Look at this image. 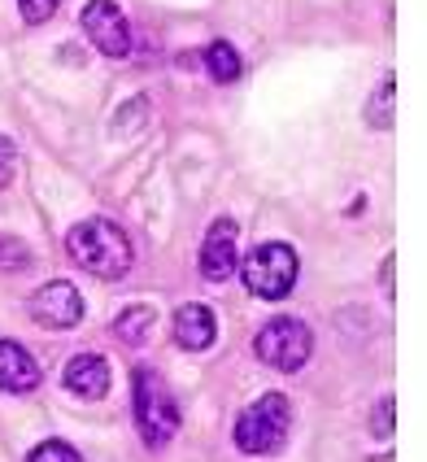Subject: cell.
Listing matches in <instances>:
<instances>
[{
    "mask_svg": "<svg viewBox=\"0 0 427 462\" xmlns=\"http://www.w3.org/2000/svg\"><path fill=\"white\" fill-rule=\"evenodd\" d=\"M66 254H70L75 266H83L97 280H123L131 271V262H135L126 231L118 223H109V218H83V223H75L66 231Z\"/></svg>",
    "mask_w": 427,
    "mask_h": 462,
    "instance_id": "obj_1",
    "label": "cell"
},
{
    "mask_svg": "<svg viewBox=\"0 0 427 462\" xmlns=\"http://www.w3.org/2000/svg\"><path fill=\"white\" fill-rule=\"evenodd\" d=\"M292 432V402L283 393H262L257 402H249L245 411L236 414V449L249 454V458H266V454H279L283 440Z\"/></svg>",
    "mask_w": 427,
    "mask_h": 462,
    "instance_id": "obj_2",
    "label": "cell"
},
{
    "mask_svg": "<svg viewBox=\"0 0 427 462\" xmlns=\"http://www.w3.org/2000/svg\"><path fill=\"white\" fill-rule=\"evenodd\" d=\"M135 428L149 445H166L179 432V406L171 384L153 371V366H135Z\"/></svg>",
    "mask_w": 427,
    "mask_h": 462,
    "instance_id": "obj_3",
    "label": "cell"
},
{
    "mask_svg": "<svg viewBox=\"0 0 427 462\" xmlns=\"http://www.w3.org/2000/svg\"><path fill=\"white\" fill-rule=\"evenodd\" d=\"M236 271H240V280H245V288H249L253 297L283 301V297L292 292L297 275H302V262H297V254H292L288 245L271 240V245H257Z\"/></svg>",
    "mask_w": 427,
    "mask_h": 462,
    "instance_id": "obj_4",
    "label": "cell"
},
{
    "mask_svg": "<svg viewBox=\"0 0 427 462\" xmlns=\"http://www.w3.org/2000/svg\"><path fill=\"white\" fill-rule=\"evenodd\" d=\"M253 354L266 362L271 371H279V375H297L305 362H310V354H314V332H310V323H302V319L279 314V319H271L257 332Z\"/></svg>",
    "mask_w": 427,
    "mask_h": 462,
    "instance_id": "obj_5",
    "label": "cell"
},
{
    "mask_svg": "<svg viewBox=\"0 0 427 462\" xmlns=\"http://www.w3.org/2000/svg\"><path fill=\"white\" fill-rule=\"evenodd\" d=\"M79 26H83V35L97 44L101 57L123 61L126 52H131V23H126V14L114 0H88L83 14H79Z\"/></svg>",
    "mask_w": 427,
    "mask_h": 462,
    "instance_id": "obj_6",
    "label": "cell"
},
{
    "mask_svg": "<svg viewBox=\"0 0 427 462\" xmlns=\"http://www.w3.org/2000/svg\"><path fill=\"white\" fill-rule=\"evenodd\" d=\"M26 314L40 328H49V332H66V328H75L79 319H83V297H79V288L70 280H52L31 292Z\"/></svg>",
    "mask_w": 427,
    "mask_h": 462,
    "instance_id": "obj_7",
    "label": "cell"
},
{
    "mask_svg": "<svg viewBox=\"0 0 427 462\" xmlns=\"http://www.w3.org/2000/svg\"><path fill=\"white\" fill-rule=\"evenodd\" d=\"M236 223L231 218H214L209 231H205L201 240V275L209 283H227L236 275V266H240V257H236Z\"/></svg>",
    "mask_w": 427,
    "mask_h": 462,
    "instance_id": "obj_8",
    "label": "cell"
},
{
    "mask_svg": "<svg viewBox=\"0 0 427 462\" xmlns=\"http://www.w3.org/2000/svg\"><path fill=\"white\" fill-rule=\"evenodd\" d=\"M61 384L70 388L75 397H83V402H101L109 384H114V371H109V362L101 354H75L66 362V371H61Z\"/></svg>",
    "mask_w": 427,
    "mask_h": 462,
    "instance_id": "obj_9",
    "label": "cell"
},
{
    "mask_svg": "<svg viewBox=\"0 0 427 462\" xmlns=\"http://www.w3.org/2000/svg\"><path fill=\"white\" fill-rule=\"evenodd\" d=\"M44 380L40 362L18 340H0V393H35Z\"/></svg>",
    "mask_w": 427,
    "mask_h": 462,
    "instance_id": "obj_10",
    "label": "cell"
},
{
    "mask_svg": "<svg viewBox=\"0 0 427 462\" xmlns=\"http://www.w3.org/2000/svg\"><path fill=\"white\" fill-rule=\"evenodd\" d=\"M214 336H218V323H214V314H209V306H183L175 314V340L179 349H192V354H201V349H209L214 345Z\"/></svg>",
    "mask_w": 427,
    "mask_h": 462,
    "instance_id": "obj_11",
    "label": "cell"
},
{
    "mask_svg": "<svg viewBox=\"0 0 427 462\" xmlns=\"http://www.w3.org/2000/svg\"><path fill=\"white\" fill-rule=\"evenodd\" d=\"M157 328V306L153 301H135V306H126L118 319H114V336L123 340V345H144Z\"/></svg>",
    "mask_w": 427,
    "mask_h": 462,
    "instance_id": "obj_12",
    "label": "cell"
},
{
    "mask_svg": "<svg viewBox=\"0 0 427 462\" xmlns=\"http://www.w3.org/2000/svg\"><path fill=\"white\" fill-rule=\"evenodd\" d=\"M197 61L205 66V75L214 79V83H223V88H227V83H236V79H240V70H245V66H240V52L231 49L227 40H214V44H209Z\"/></svg>",
    "mask_w": 427,
    "mask_h": 462,
    "instance_id": "obj_13",
    "label": "cell"
},
{
    "mask_svg": "<svg viewBox=\"0 0 427 462\" xmlns=\"http://www.w3.org/2000/svg\"><path fill=\"white\" fill-rule=\"evenodd\" d=\"M397 123V79L384 75L376 92H371V101H367V127L376 131H388Z\"/></svg>",
    "mask_w": 427,
    "mask_h": 462,
    "instance_id": "obj_14",
    "label": "cell"
},
{
    "mask_svg": "<svg viewBox=\"0 0 427 462\" xmlns=\"http://www.w3.org/2000/svg\"><path fill=\"white\" fill-rule=\"evenodd\" d=\"M35 266V254L26 245L23 236H9L0 231V271H31Z\"/></svg>",
    "mask_w": 427,
    "mask_h": 462,
    "instance_id": "obj_15",
    "label": "cell"
},
{
    "mask_svg": "<svg viewBox=\"0 0 427 462\" xmlns=\"http://www.w3.org/2000/svg\"><path fill=\"white\" fill-rule=\"evenodd\" d=\"M26 462H83V458H79L75 445H66V440H44V445H35L26 454Z\"/></svg>",
    "mask_w": 427,
    "mask_h": 462,
    "instance_id": "obj_16",
    "label": "cell"
},
{
    "mask_svg": "<svg viewBox=\"0 0 427 462\" xmlns=\"http://www.w3.org/2000/svg\"><path fill=\"white\" fill-rule=\"evenodd\" d=\"M144 118H149V101H144V97H135V101L126 105V109H118V118H114V131H118V135H135Z\"/></svg>",
    "mask_w": 427,
    "mask_h": 462,
    "instance_id": "obj_17",
    "label": "cell"
},
{
    "mask_svg": "<svg viewBox=\"0 0 427 462\" xmlns=\"http://www.w3.org/2000/svg\"><path fill=\"white\" fill-rule=\"evenodd\" d=\"M393 419H397V402H393V397H379L376 414H371V437L393 440Z\"/></svg>",
    "mask_w": 427,
    "mask_h": 462,
    "instance_id": "obj_18",
    "label": "cell"
},
{
    "mask_svg": "<svg viewBox=\"0 0 427 462\" xmlns=\"http://www.w3.org/2000/svg\"><path fill=\"white\" fill-rule=\"evenodd\" d=\"M57 5H61V0H18L26 26H44L52 14H57Z\"/></svg>",
    "mask_w": 427,
    "mask_h": 462,
    "instance_id": "obj_19",
    "label": "cell"
},
{
    "mask_svg": "<svg viewBox=\"0 0 427 462\" xmlns=\"http://www.w3.org/2000/svg\"><path fill=\"white\" fill-rule=\"evenodd\" d=\"M14 162H18V144H14L9 135H0V183L9 180V171H14Z\"/></svg>",
    "mask_w": 427,
    "mask_h": 462,
    "instance_id": "obj_20",
    "label": "cell"
},
{
    "mask_svg": "<svg viewBox=\"0 0 427 462\" xmlns=\"http://www.w3.org/2000/svg\"><path fill=\"white\" fill-rule=\"evenodd\" d=\"M379 280H384V292L393 297V257H384V271H379Z\"/></svg>",
    "mask_w": 427,
    "mask_h": 462,
    "instance_id": "obj_21",
    "label": "cell"
}]
</instances>
